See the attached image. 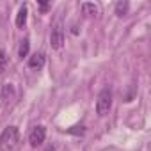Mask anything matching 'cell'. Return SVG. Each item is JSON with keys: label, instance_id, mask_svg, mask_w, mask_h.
<instances>
[{"label": "cell", "instance_id": "cell-1", "mask_svg": "<svg viewBox=\"0 0 151 151\" xmlns=\"http://www.w3.org/2000/svg\"><path fill=\"white\" fill-rule=\"evenodd\" d=\"M20 142V130L16 126H7L0 133V151H13Z\"/></svg>", "mask_w": 151, "mask_h": 151}, {"label": "cell", "instance_id": "cell-2", "mask_svg": "<svg viewBox=\"0 0 151 151\" xmlns=\"http://www.w3.org/2000/svg\"><path fill=\"white\" fill-rule=\"evenodd\" d=\"M112 109V89L110 87H103L98 94V100H96V114L98 116H107Z\"/></svg>", "mask_w": 151, "mask_h": 151}, {"label": "cell", "instance_id": "cell-3", "mask_svg": "<svg viewBox=\"0 0 151 151\" xmlns=\"http://www.w3.org/2000/svg\"><path fill=\"white\" fill-rule=\"evenodd\" d=\"M50 46L53 50H60L64 46V29H62V23H55L52 32H50Z\"/></svg>", "mask_w": 151, "mask_h": 151}, {"label": "cell", "instance_id": "cell-4", "mask_svg": "<svg viewBox=\"0 0 151 151\" xmlns=\"http://www.w3.org/2000/svg\"><path fill=\"white\" fill-rule=\"evenodd\" d=\"M45 139H46V128H45L43 124H36V126L30 130V133H29V142H30L32 147L41 146V144L45 142Z\"/></svg>", "mask_w": 151, "mask_h": 151}, {"label": "cell", "instance_id": "cell-5", "mask_svg": "<svg viewBox=\"0 0 151 151\" xmlns=\"http://www.w3.org/2000/svg\"><path fill=\"white\" fill-rule=\"evenodd\" d=\"M16 100V89H14V86L13 84H4L2 86V91H0V101H2V105L4 107H9V105H13V101Z\"/></svg>", "mask_w": 151, "mask_h": 151}, {"label": "cell", "instance_id": "cell-6", "mask_svg": "<svg viewBox=\"0 0 151 151\" xmlns=\"http://www.w3.org/2000/svg\"><path fill=\"white\" fill-rule=\"evenodd\" d=\"M45 62H46V55H45L43 52H36V53H32V55L29 57V62H27V64H29L30 69L39 71V69H43Z\"/></svg>", "mask_w": 151, "mask_h": 151}, {"label": "cell", "instance_id": "cell-7", "mask_svg": "<svg viewBox=\"0 0 151 151\" xmlns=\"http://www.w3.org/2000/svg\"><path fill=\"white\" fill-rule=\"evenodd\" d=\"M27 14H29L27 6H22L20 11H18V14H16V27H18V29H23V27H25V23H27Z\"/></svg>", "mask_w": 151, "mask_h": 151}, {"label": "cell", "instance_id": "cell-8", "mask_svg": "<svg viewBox=\"0 0 151 151\" xmlns=\"http://www.w3.org/2000/svg\"><path fill=\"white\" fill-rule=\"evenodd\" d=\"M82 14L86 16H96L98 14V6L93 2H84L82 4Z\"/></svg>", "mask_w": 151, "mask_h": 151}, {"label": "cell", "instance_id": "cell-9", "mask_svg": "<svg viewBox=\"0 0 151 151\" xmlns=\"http://www.w3.org/2000/svg\"><path fill=\"white\" fill-rule=\"evenodd\" d=\"M128 9H130V4L126 2V0H123V2H117V4H116V14H117L119 18L126 16V14H128Z\"/></svg>", "mask_w": 151, "mask_h": 151}, {"label": "cell", "instance_id": "cell-10", "mask_svg": "<svg viewBox=\"0 0 151 151\" xmlns=\"http://www.w3.org/2000/svg\"><path fill=\"white\" fill-rule=\"evenodd\" d=\"M29 48H30V41L25 37V39L22 41V45H20V50H18V57H20V59L27 57V55H29Z\"/></svg>", "mask_w": 151, "mask_h": 151}, {"label": "cell", "instance_id": "cell-11", "mask_svg": "<svg viewBox=\"0 0 151 151\" xmlns=\"http://www.w3.org/2000/svg\"><path fill=\"white\" fill-rule=\"evenodd\" d=\"M7 68V53L0 48V73H4Z\"/></svg>", "mask_w": 151, "mask_h": 151}, {"label": "cell", "instance_id": "cell-12", "mask_svg": "<svg viewBox=\"0 0 151 151\" xmlns=\"http://www.w3.org/2000/svg\"><path fill=\"white\" fill-rule=\"evenodd\" d=\"M66 132L71 133V135H84L86 133V128L84 126H73V128H68Z\"/></svg>", "mask_w": 151, "mask_h": 151}, {"label": "cell", "instance_id": "cell-13", "mask_svg": "<svg viewBox=\"0 0 151 151\" xmlns=\"http://www.w3.org/2000/svg\"><path fill=\"white\" fill-rule=\"evenodd\" d=\"M37 4H39V7H41V11H43V13L48 9V2H37Z\"/></svg>", "mask_w": 151, "mask_h": 151}, {"label": "cell", "instance_id": "cell-14", "mask_svg": "<svg viewBox=\"0 0 151 151\" xmlns=\"http://www.w3.org/2000/svg\"><path fill=\"white\" fill-rule=\"evenodd\" d=\"M46 151H55V147H53V146H48V147H46Z\"/></svg>", "mask_w": 151, "mask_h": 151}]
</instances>
